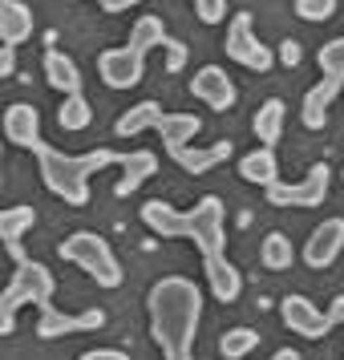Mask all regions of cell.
Returning <instances> with one entry per match:
<instances>
[{"mask_svg":"<svg viewBox=\"0 0 344 360\" xmlns=\"http://www.w3.org/2000/svg\"><path fill=\"white\" fill-rule=\"evenodd\" d=\"M150 336L166 360H186L195 352L198 316H203V292L186 276H163L146 295Z\"/></svg>","mask_w":344,"mask_h":360,"instance_id":"6da1fadb","label":"cell"},{"mask_svg":"<svg viewBox=\"0 0 344 360\" xmlns=\"http://www.w3.org/2000/svg\"><path fill=\"white\" fill-rule=\"evenodd\" d=\"M142 223L163 239H191L198 255H223L227 251V207L219 195H203L191 211H179L163 198L142 202Z\"/></svg>","mask_w":344,"mask_h":360,"instance_id":"7a4b0ae2","label":"cell"},{"mask_svg":"<svg viewBox=\"0 0 344 360\" xmlns=\"http://www.w3.org/2000/svg\"><path fill=\"white\" fill-rule=\"evenodd\" d=\"M126 154H117V150H89V154H65V150L49 146V142H41L37 146V166H41V182H45V191L57 195L61 202L69 207H85L89 202V179L106 170V166L122 162Z\"/></svg>","mask_w":344,"mask_h":360,"instance_id":"3957f363","label":"cell"},{"mask_svg":"<svg viewBox=\"0 0 344 360\" xmlns=\"http://www.w3.org/2000/svg\"><path fill=\"white\" fill-rule=\"evenodd\" d=\"M53 292H57V279H53V271L45 263H37V259L17 263V271L8 276V288L0 295V336H13V328H17V308H25V304L49 308Z\"/></svg>","mask_w":344,"mask_h":360,"instance_id":"277c9868","label":"cell"},{"mask_svg":"<svg viewBox=\"0 0 344 360\" xmlns=\"http://www.w3.org/2000/svg\"><path fill=\"white\" fill-rule=\"evenodd\" d=\"M57 255L73 267H82L98 288H122V263H117L114 247L101 239L98 231H73L65 243H57Z\"/></svg>","mask_w":344,"mask_h":360,"instance_id":"5b68a950","label":"cell"},{"mask_svg":"<svg viewBox=\"0 0 344 360\" xmlns=\"http://www.w3.org/2000/svg\"><path fill=\"white\" fill-rule=\"evenodd\" d=\"M328 186H332V166H328V162H312L304 179L267 186V202H272V207H300V211H316V207H324Z\"/></svg>","mask_w":344,"mask_h":360,"instance_id":"8992f818","label":"cell"},{"mask_svg":"<svg viewBox=\"0 0 344 360\" xmlns=\"http://www.w3.org/2000/svg\"><path fill=\"white\" fill-rule=\"evenodd\" d=\"M223 49H227L231 61H239V65L251 69V73H267V69L279 61L276 53H272V49H267V45L260 41L255 25H251V13H235V17H231Z\"/></svg>","mask_w":344,"mask_h":360,"instance_id":"52a82bcc","label":"cell"},{"mask_svg":"<svg viewBox=\"0 0 344 360\" xmlns=\"http://www.w3.org/2000/svg\"><path fill=\"white\" fill-rule=\"evenodd\" d=\"M98 77L110 89H134L146 77V53H138L134 45L122 49H101L98 53Z\"/></svg>","mask_w":344,"mask_h":360,"instance_id":"ba28073f","label":"cell"},{"mask_svg":"<svg viewBox=\"0 0 344 360\" xmlns=\"http://www.w3.org/2000/svg\"><path fill=\"white\" fill-rule=\"evenodd\" d=\"M279 316H284L288 332L304 336V340H324L328 332L336 328L332 311H320V308H316V304L308 300V295H284V304H279Z\"/></svg>","mask_w":344,"mask_h":360,"instance_id":"9c48e42d","label":"cell"},{"mask_svg":"<svg viewBox=\"0 0 344 360\" xmlns=\"http://www.w3.org/2000/svg\"><path fill=\"white\" fill-rule=\"evenodd\" d=\"M106 324V311L89 308V311H61V308H41V320H37V340H61V336H73V332H98Z\"/></svg>","mask_w":344,"mask_h":360,"instance_id":"30bf717a","label":"cell"},{"mask_svg":"<svg viewBox=\"0 0 344 360\" xmlns=\"http://www.w3.org/2000/svg\"><path fill=\"white\" fill-rule=\"evenodd\" d=\"M191 94H195L203 105H211L215 114H227L231 105L239 101V89H235V82H231V73L223 65H203L191 77Z\"/></svg>","mask_w":344,"mask_h":360,"instance_id":"8fae6325","label":"cell"},{"mask_svg":"<svg viewBox=\"0 0 344 360\" xmlns=\"http://www.w3.org/2000/svg\"><path fill=\"white\" fill-rule=\"evenodd\" d=\"M344 251V219H324L320 227H312L308 243H304V263L312 271H324L340 259Z\"/></svg>","mask_w":344,"mask_h":360,"instance_id":"7c38bea8","label":"cell"},{"mask_svg":"<svg viewBox=\"0 0 344 360\" xmlns=\"http://www.w3.org/2000/svg\"><path fill=\"white\" fill-rule=\"evenodd\" d=\"M4 138L13 142V146L20 150H33L45 142L41 138V114H37V105H29V101H13L8 110H4Z\"/></svg>","mask_w":344,"mask_h":360,"instance_id":"4fadbf2b","label":"cell"},{"mask_svg":"<svg viewBox=\"0 0 344 360\" xmlns=\"http://www.w3.org/2000/svg\"><path fill=\"white\" fill-rule=\"evenodd\" d=\"M203 276H207L211 295L219 304H235L239 292H243V276H239V267L227 259V251H223V255H203Z\"/></svg>","mask_w":344,"mask_h":360,"instance_id":"5bb4252c","label":"cell"},{"mask_svg":"<svg viewBox=\"0 0 344 360\" xmlns=\"http://www.w3.org/2000/svg\"><path fill=\"white\" fill-rule=\"evenodd\" d=\"M33 223H37V211L29 207V202H17V207L0 211V239H4L8 255H13L17 263L29 259V255H25V235L33 231Z\"/></svg>","mask_w":344,"mask_h":360,"instance_id":"9a60e30c","label":"cell"},{"mask_svg":"<svg viewBox=\"0 0 344 360\" xmlns=\"http://www.w3.org/2000/svg\"><path fill=\"white\" fill-rule=\"evenodd\" d=\"M340 89H344V82L320 77V82L312 85L308 94H304V105H300V122H304V130H324L328 105L336 101V94H340Z\"/></svg>","mask_w":344,"mask_h":360,"instance_id":"2e32d148","label":"cell"},{"mask_svg":"<svg viewBox=\"0 0 344 360\" xmlns=\"http://www.w3.org/2000/svg\"><path fill=\"white\" fill-rule=\"evenodd\" d=\"M231 142H215V146H191V142H186V146H179V150H170V158H174V162L182 166V170H186V174H207V170H215V166H223L231 158Z\"/></svg>","mask_w":344,"mask_h":360,"instance_id":"e0dca14e","label":"cell"},{"mask_svg":"<svg viewBox=\"0 0 344 360\" xmlns=\"http://www.w3.org/2000/svg\"><path fill=\"white\" fill-rule=\"evenodd\" d=\"M239 179L251 182V186H263V191H267V186H276V182H279L276 150L260 142L251 154H243V158H239Z\"/></svg>","mask_w":344,"mask_h":360,"instance_id":"ac0fdd59","label":"cell"},{"mask_svg":"<svg viewBox=\"0 0 344 360\" xmlns=\"http://www.w3.org/2000/svg\"><path fill=\"white\" fill-rule=\"evenodd\" d=\"M0 37L4 45H20L33 37V4L25 0H0Z\"/></svg>","mask_w":344,"mask_h":360,"instance_id":"d6986e66","label":"cell"},{"mask_svg":"<svg viewBox=\"0 0 344 360\" xmlns=\"http://www.w3.org/2000/svg\"><path fill=\"white\" fill-rule=\"evenodd\" d=\"M45 82L65 98V94H82V69L73 57H65L61 49H45Z\"/></svg>","mask_w":344,"mask_h":360,"instance_id":"ffe728a7","label":"cell"},{"mask_svg":"<svg viewBox=\"0 0 344 360\" xmlns=\"http://www.w3.org/2000/svg\"><path fill=\"white\" fill-rule=\"evenodd\" d=\"M154 170H158V158H154L150 150H130V154L122 158V179H117L114 195L117 198L134 195V191H138L146 179H154Z\"/></svg>","mask_w":344,"mask_h":360,"instance_id":"44dd1931","label":"cell"},{"mask_svg":"<svg viewBox=\"0 0 344 360\" xmlns=\"http://www.w3.org/2000/svg\"><path fill=\"white\" fill-rule=\"evenodd\" d=\"M154 130L163 134V146L166 150H179V146H186V142H195V138H198L203 117H198V114H166V110H163V117H158V126H154Z\"/></svg>","mask_w":344,"mask_h":360,"instance_id":"7402d4cb","label":"cell"},{"mask_svg":"<svg viewBox=\"0 0 344 360\" xmlns=\"http://www.w3.org/2000/svg\"><path fill=\"white\" fill-rule=\"evenodd\" d=\"M284 122H288V105L279 98H267L255 110V117H251V130H255V138H260L263 146H276L279 138H284Z\"/></svg>","mask_w":344,"mask_h":360,"instance_id":"603a6c76","label":"cell"},{"mask_svg":"<svg viewBox=\"0 0 344 360\" xmlns=\"http://www.w3.org/2000/svg\"><path fill=\"white\" fill-rule=\"evenodd\" d=\"M158 117H163V105H158V101H138V105H130V110L114 122V134L117 138H138V134L154 130Z\"/></svg>","mask_w":344,"mask_h":360,"instance_id":"cb8c5ba5","label":"cell"},{"mask_svg":"<svg viewBox=\"0 0 344 360\" xmlns=\"http://www.w3.org/2000/svg\"><path fill=\"white\" fill-rule=\"evenodd\" d=\"M260 263L267 271H288L295 263V251H292V239L284 231H267L260 243Z\"/></svg>","mask_w":344,"mask_h":360,"instance_id":"d4e9b609","label":"cell"},{"mask_svg":"<svg viewBox=\"0 0 344 360\" xmlns=\"http://www.w3.org/2000/svg\"><path fill=\"white\" fill-rule=\"evenodd\" d=\"M89 122H94V105L85 101V94H65L61 105H57V126L69 130V134H77V130H85Z\"/></svg>","mask_w":344,"mask_h":360,"instance_id":"484cf974","label":"cell"},{"mask_svg":"<svg viewBox=\"0 0 344 360\" xmlns=\"http://www.w3.org/2000/svg\"><path fill=\"white\" fill-rule=\"evenodd\" d=\"M126 45H134L138 53H150V49H163L166 45V25L163 17H138L130 29V41Z\"/></svg>","mask_w":344,"mask_h":360,"instance_id":"4316f807","label":"cell"},{"mask_svg":"<svg viewBox=\"0 0 344 360\" xmlns=\"http://www.w3.org/2000/svg\"><path fill=\"white\" fill-rule=\"evenodd\" d=\"M260 348V332L255 328H227L223 336H219V356L223 360H243L247 352H255Z\"/></svg>","mask_w":344,"mask_h":360,"instance_id":"83f0119b","label":"cell"},{"mask_svg":"<svg viewBox=\"0 0 344 360\" xmlns=\"http://www.w3.org/2000/svg\"><path fill=\"white\" fill-rule=\"evenodd\" d=\"M316 65H320V77H332V82H344V37H332L320 45L316 53Z\"/></svg>","mask_w":344,"mask_h":360,"instance_id":"f1b7e54d","label":"cell"},{"mask_svg":"<svg viewBox=\"0 0 344 360\" xmlns=\"http://www.w3.org/2000/svg\"><path fill=\"white\" fill-rule=\"evenodd\" d=\"M292 13L300 20H332L336 17V0H295Z\"/></svg>","mask_w":344,"mask_h":360,"instance_id":"f546056e","label":"cell"},{"mask_svg":"<svg viewBox=\"0 0 344 360\" xmlns=\"http://www.w3.org/2000/svg\"><path fill=\"white\" fill-rule=\"evenodd\" d=\"M191 4H195V17L203 25H219L227 17V0H191Z\"/></svg>","mask_w":344,"mask_h":360,"instance_id":"4dcf8cb0","label":"cell"},{"mask_svg":"<svg viewBox=\"0 0 344 360\" xmlns=\"http://www.w3.org/2000/svg\"><path fill=\"white\" fill-rule=\"evenodd\" d=\"M166 73H179L182 65H186V45L182 41H174V37H166Z\"/></svg>","mask_w":344,"mask_h":360,"instance_id":"1f68e13d","label":"cell"},{"mask_svg":"<svg viewBox=\"0 0 344 360\" xmlns=\"http://www.w3.org/2000/svg\"><path fill=\"white\" fill-rule=\"evenodd\" d=\"M17 73V45H4L0 49V77H13Z\"/></svg>","mask_w":344,"mask_h":360,"instance_id":"d6a6232c","label":"cell"},{"mask_svg":"<svg viewBox=\"0 0 344 360\" xmlns=\"http://www.w3.org/2000/svg\"><path fill=\"white\" fill-rule=\"evenodd\" d=\"M279 65H288V69H295L300 65V45H295V41H284V45H279Z\"/></svg>","mask_w":344,"mask_h":360,"instance_id":"836d02e7","label":"cell"},{"mask_svg":"<svg viewBox=\"0 0 344 360\" xmlns=\"http://www.w3.org/2000/svg\"><path fill=\"white\" fill-rule=\"evenodd\" d=\"M85 360H126V348H85Z\"/></svg>","mask_w":344,"mask_h":360,"instance_id":"e575fe53","label":"cell"},{"mask_svg":"<svg viewBox=\"0 0 344 360\" xmlns=\"http://www.w3.org/2000/svg\"><path fill=\"white\" fill-rule=\"evenodd\" d=\"M106 13H126V8H134V4H142V0H98Z\"/></svg>","mask_w":344,"mask_h":360,"instance_id":"d590c367","label":"cell"},{"mask_svg":"<svg viewBox=\"0 0 344 360\" xmlns=\"http://www.w3.org/2000/svg\"><path fill=\"white\" fill-rule=\"evenodd\" d=\"M328 311H332V320H336V324H344V292L332 300V308H328Z\"/></svg>","mask_w":344,"mask_h":360,"instance_id":"8d00e7d4","label":"cell"},{"mask_svg":"<svg viewBox=\"0 0 344 360\" xmlns=\"http://www.w3.org/2000/svg\"><path fill=\"white\" fill-rule=\"evenodd\" d=\"M276 360H300V352H295V348H279Z\"/></svg>","mask_w":344,"mask_h":360,"instance_id":"74e56055","label":"cell"},{"mask_svg":"<svg viewBox=\"0 0 344 360\" xmlns=\"http://www.w3.org/2000/svg\"><path fill=\"white\" fill-rule=\"evenodd\" d=\"M340 179H344V174H340Z\"/></svg>","mask_w":344,"mask_h":360,"instance_id":"f35d334b","label":"cell"}]
</instances>
